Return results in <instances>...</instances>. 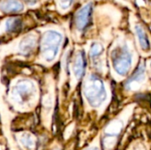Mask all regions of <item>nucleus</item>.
<instances>
[{
    "label": "nucleus",
    "mask_w": 151,
    "mask_h": 150,
    "mask_svg": "<svg viewBox=\"0 0 151 150\" xmlns=\"http://www.w3.org/2000/svg\"><path fill=\"white\" fill-rule=\"evenodd\" d=\"M134 28H135V33H136V35L138 37L139 42L142 50H150V41H149V37L145 30L140 25H136Z\"/></svg>",
    "instance_id": "obj_9"
},
{
    "label": "nucleus",
    "mask_w": 151,
    "mask_h": 150,
    "mask_svg": "<svg viewBox=\"0 0 151 150\" xmlns=\"http://www.w3.org/2000/svg\"><path fill=\"white\" fill-rule=\"evenodd\" d=\"M24 10V4L20 0H2L0 11L4 13H18Z\"/></svg>",
    "instance_id": "obj_5"
},
{
    "label": "nucleus",
    "mask_w": 151,
    "mask_h": 150,
    "mask_svg": "<svg viewBox=\"0 0 151 150\" xmlns=\"http://www.w3.org/2000/svg\"><path fill=\"white\" fill-rule=\"evenodd\" d=\"M93 13V4L92 3H88L82 6L75 14L74 22L78 30L82 31L87 28L89 25Z\"/></svg>",
    "instance_id": "obj_4"
},
{
    "label": "nucleus",
    "mask_w": 151,
    "mask_h": 150,
    "mask_svg": "<svg viewBox=\"0 0 151 150\" xmlns=\"http://www.w3.org/2000/svg\"><path fill=\"white\" fill-rule=\"evenodd\" d=\"M22 144L23 146L27 147V149H33L34 146H35V141L34 139L32 138V136H25L22 138Z\"/></svg>",
    "instance_id": "obj_13"
},
{
    "label": "nucleus",
    "mask_w": 151,
    "mask_h": 150,
    "mask_svg": "<svg viewBox=\"0 0 151 150\" xmlns=\"http://www.w3.org/2000/svg\"><path fill=\"white\" fill-rule=\"evenodd\" d=\"M32 89H33V86L28 81H21L16 88L18 95L21 98L22 101L26 100L27 97L31 95Z\"/></svg>",
    "instance_id": "obj_8"
},
{
    "label": "nucleus",
    "mask_w": 151,
    "mask_h": 150,
    "mask_svg": "<svg viewBox=\"0 0 151 150\" xmlns=\"http://www.w3.org/2000/svg\"><path fill=\"white\" fill-rule=\"evenodd\" d=\"M87 150H98L97 149H95V148H92V149H87Z\"/></svg>",
    "instance_id": "obj_15"
},
{
    "label": "nucleus",
    "mask_w": 151,
    "mask_h": 150,
    "mask_svg": "<svg viewBox=\"0 0 151 150\" xmlns=\"http://www.w3.org/2000/svg\"><path fill=\"white\" fill-rule=\"evenodd\" d=\"M104 51V46L100 42H94L90 47V56L92 58L98 57Z\"/></svg>",
    "instance_id": "obj_12"
},
{
    "label": "nucleus",
    "mask_w": 151,
    "mask_h": 150,
    "mask_svg": "<svg viewBox=\"0 0 151 150\" xmlns=\"http://www.w3.org/2000/svg\"><path fill=\"white\" fill-rule=\"evenodd\" d=\"M112 61L115 70L120 75L128 72L132 64V56L126 46L119 47L112 51Z\"/></svg>",
    "instance_id": "obj_3"
},
{
    "label": "nucleus",
    "mask_w": 151,
    "mask_h": 150,
    "mask_svg": "<svg viewBox=\"0 0 151 150\" xmlns=\"http://www.w3.org/2000/svg\"><path fill=\"white\" fill-rule=\"evenodd\" d=\"M73 67L74 74L76 75V77L81 78L83 74L84 68H85V58H84V55L82 52L78 53V55L76 56Z\"/></svg>",
    "instance_id": "obj_10"
},
{
    "label": "nucleus",
    "mask_w": 151,
    "mask_h": 150,
    "mask_svg": "<svg viewBox=\"0 0 151 150\" xmlns=\"http://www.w3.org/2000/svg\"><path fill=\"white\" fill-rule=\"evenodd\" d=\"M144 75H145V68L142 65H141L138 71H136V72L133 75V77L127 82L126 88L129 90H132L134 88L138 87L142 82L144 79Z\"/></svg>",
    "instance_id": "obj_6"
},
{
    "label": "nucleus",
    "mask_w": 151,
    "mask_h": 150,
    "mask_svg": "<svg viewBox=\"0 0 151 150\" xmlns=\"http://www.w3.org/2000/svg\"><path fill=\"white\" fill-rule=\"evenodd\" d=\"M62 41V34L56 30H48L43 34L41 42V53L46 61L50 62L57 57Z\"/></svg>",
    "instance_id": "obj_2"
},
{
    "label": "nucleus",
    "mask_w": 151,
    "mask_h": 150,
    "mask_svg": "<svg viewBox=\"0 0 151 150\" xmlns=\"http://www.w3.org/2000/svg\"><path fill=\"white\" fill-rule=\"evenodd\" d=\"M73 1L74 0H57V3L62 10H67L71 7Z\"/></svg>",
    "instance_id": "obj_14"
},
{
    "label": "nucleus",
    "mask_w": 151,
    "mask_h": 150,
    "mask_svg": "<svg viewBox=\"0 0 151 150\" xmlns=\"http://www.w3.org/2000/svg\"><path fill=\"white\" fill-rule=\"evenodd\" d=\"M22 27V20L19 18L12 17L5 21V30L9 33L18 32Z\"/></svg>",
    "instance_id": "obj_11"
},
{
    "label": "nucleus",
    "mask_w": 151,
    "mask_h": 150,
    "mask_svg": "<svg viewBox=\"0 0 151 150\" xmlns=\"http://www.w3.org/2000/svg\"><path fill=\"white\" fill-rule=\"evenodd\" d=\"M84 95L93 107L100 106L106 99V90L103 81L96 75H90L84 85Z\"/></svg>",
    "instance_id": "obj_1"
},
{
    "label": "nucleus",
    "mask_w": 151,
    "mask_h": 150,
    "mask_svg": "<svg viewBox=\"0 0 151 150\" xmlns=\"http://www.w3.org/2000/svg\"><path fill=\"white\" fill-rule=\"evenodd\" d=\"M36 44V37L34 34H27L26 35L19 43V49L22 53L27 54L31 52Z\"/></svg>",
    "instance_id": "obj_7"
}]
</instances>
